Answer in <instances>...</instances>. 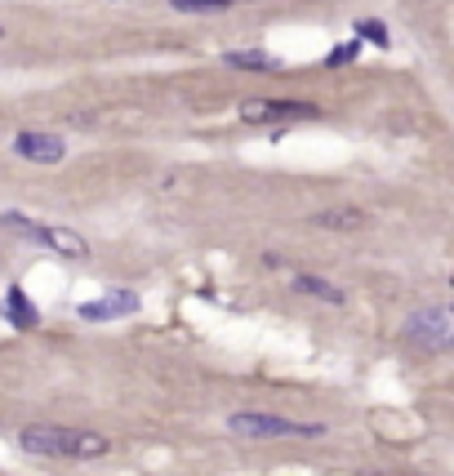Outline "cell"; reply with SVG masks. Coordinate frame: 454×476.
<instances>
[{
    "instance_id": "6da1fadb",
    "label": "cell",
    "mask_w": 454,
    "mask_h": 476,
    "mask_svg": "<svg viewBox=\"0 0 454 476\" xmlns=\"http://www.w3.org/2000/svg\"><path fill=\"white\" fill-rule=\"evenodd\" d=\"M18 445L36 459H103L111 441L103 432H85V428H58V423H32L18 432Z\"/></svg>"
},
{
    "instance_id": "7a4b0ae2",
    "label": "cell",
    "mask_w": 454,
    "mask_h": 476,
    "mask_svg": "<svg viewBox=\"0 0 454 476\" xmlns=\"http://www.w3.org/2000/svg\"><path fill=\"white\" fill-rule=\"evenodd\" d=\"M406 343L419 347L428 356H441V352H454V303H432L419 307L415 316H406Z\"/></svg>"
},
{
    "instance_id": "3957f363",
    "label": "cell",
    "mask_w": 454,
    "mask_h": 476,
    "mask_svg": "<svg viewBox=\"0 0 454 476\" xmlns=\"http://www.w3.org/2000/svg\"><path fill=\"white\" fill-rule=\"evenodd\" d=\"M227 432L245 441H277V437H325V423H294V418L263 414V409H241L227 418Z\"/></svg>"
},
{
    "instance_id": "277c9868",
    "label": "cell",
    "mask_w": 454,
    "mask_h": 476,
    "mask_svg": "<svg viewBox=\"0 0 454 476\" xmlns=\"http://www.w3.org/2000/svg\"><path fill=\"white\" fill-rule=\"evenodd\" d=\"M14 152L23 161H36V165H58L68 156V143L58 134H45V130H23V134L14 138Z\"/></svg>"
},
{
    "instance_id": "5b68a950",
    "label": "cell",
    "mask_w": 454,
    "mask_h": 476,
    "mask_svg": "<svg viewBox=\"0 0 454 476\" xmlns=\"http://www.w3.org/2000/svg\"><path fill=\"white\" fill-rule=\"evenodd\" d=\"M241 116L249 125H268V121H285V116H316L312 102H272V99H249L241 102Z\"/></svg>"
},
{
    "instance_id": "8992f818",
    "label": "cell",
    "mask_w": 454,
    "mask_h": 476,
    "mask_svg": "<svg viewBox=\"0 0 454 476\" xmlns=\"http://www.w3.org/2000/svg\"><path fill=\"white\" fill-rule=\"evenodd\" d=\"M130 312H139V294L134 290H107L103 299L80 303L85 321H116V316H130Z\"/></svg>"
},
{
    "instance_id": "52a82bcc",
    "label": "cell",
    "mask_w": 454,
    "mask_h": 476,
    "mask_svg": "<svg viewBox=\"0 0 454 476\" xmlns=\"http://www.w3.org/2000/svg\"><path fill=\"white\" fill-rule=\"evenodd\" d=\"M32 240L49 245V249H58V254H68V259H85V254H90L85 237H76V232H68V227H40V223H36Z\"/></svg>"
},
{
    "instance_id": "ba28073f",
    "label": "cell",
    "mask_w": 454,
    "mask_h": 476,
    "mask_svg": "<svg viewBox=\"0 0 454 476\" xmlns=\"http://www.w3.org/2000/svg\"><path fill=\"white\" fill-rule=\"evenodd\" d=\"M223 68L232 71H280L277 54H263V49H227L223 54Z\"/></svg>"
},
{
    "instance_id": "9c48e42d",
    "label": "cell",
    "mask_w": 454,
    "mask_h": 476,
    "mask_svg": "<svg viewBox=\"0 0 454 476\" xmlns=\"http://www.w3.org/2000/svg\"><path fill=\"white\" fill-rule=\"evenodd\" d=\"M5 316H9V321H14L18 330H36V325H40V312H36V307L27 303V294H23L18 285H14V290L5 294Z\"/></svg>"
},
{
    "instance_id": "30bf717a",
    "label": "cell",
    "mask_w": 454,
    "mask_h": 476,
    "mask_svg": "<svg viewBox=\"0 0 454 476\" xmlns=\"http://www.w3.org/2000/svg\"><path fill=\"white\" fill-rule=\"evenodd\" d=\"M312 223L325 232H356V227H365V214L361 209H321L312 214Z\"/></svg>"
},
{
    "instance_id": "8fae6325",
    "label": "cell",
    "mask_w": 454,
    "mask_h": 476,
    "mask_svg": "<svg viewBox=\"0 0 454 476\" xmlns=\"http://www.w3.org/2000/svg\"><path fill=\"white\" fill-rule=\"evenodd\" d=\"M294 290H299V294H312V299H325V303H343V290H334L330 280H321V276H308V272L294 276Z\"/></svg>"
},
{
    "instance_id": "7c38bea8",
    "label": "cell",
    "mask_w": 454,
    "mask_h": 476,
    "mask_svg": "<svg viewBox=\"0 0 454 476\" xmlns=\"http://www.w3.org/2000/svg\"><path fill=\"white\" fill-rule=\"evenodd\" d=\"M174 9L183 14H223V9H232V5H245V0H170Z\"/></svg>"
},
{
    "instance_id": "4fadbf2b",
    "label": "cell",
    "mask_w": 454,
    "mask_h": 476,
    "mask_svg": "<svg viewBox=\"0 0 454 476\" xmlns=\"http://www.w3.org/2000/svg\"><path fill=\"white\" fill-rule=\"evenodd\" d=\"M356 36H370L375 45H387V27H384V23H356Z\"/></svg>"
},
{
    "instance_id": "5bb4252c",
    "label": "cell",
    "mask_w": 454,
    "mask_h": 476,
    "mask_svg": "<svg viewBox=\"0 0 454 476\" xmlns=\"http://www.w3.org/2000/svg\"><path fill=\"white\" fill-rule=\"evenodd\" d=\"M352 54H356V40H352V45H343V49H334V54H330V63L339 68V63H348Z\"/></svg>"
},
{
    "instance_id": "9a60e30c",
    "label": "cell",
    "mask_w": 454,
    "mask_h": 476,
    "mask_svg": "<svg viewBox=\"0 0 454 476\" xmlns=\"http://www.w3.org/2000/svg\"><path fill=\"white\" fill-rule=\"evenodd\" d=\"M361 476H387V472H361Z\"/></svg>"
},
{
    "instance_id": "2e32d148",
    "label": "cell",
    "mask_w": 454,
    "mask_h": 476,
    "mask_svg": "<svg viewBox=\"0 0 454 476\" xmlns=\"http://www.w3.org/2000/svg\"><path fill=\"white\" fill-rule=\"evenodd\" d=\"M0 40H5V27H0Z\"/></svg>"
}]
</instances>
